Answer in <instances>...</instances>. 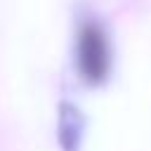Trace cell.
I'll return each mask as SVG.
<instances>
[{"instance_id":"obj_2","label":"cell","mask_w":151,"mask_h":151,"mask_svg":"<svg viewBox=\"0 0 151 151\" xmlns=\"http://www.w3.org/2000/svg\"><path fill=\"white\" fill-rule=\"evenodd\" d=\"M83 134H85V116L76 104L61 101L57 116V139L61 151H80Z\"/></svg>"},{"instance_id":"obj_1","label":"cell","mask_w":151,"mask_h":151,"mask_svg":"<svg viewBox=\"0 0 151 151\" xmlns=\"http://www.w3.org/2000/svg\"><path fill=\"white\" fill-rule=\"evenodd\" d=\"M76 66L87 85H101L111 71V45L99 21H83L76 35Z\"/></svg>"}]
</instances>
